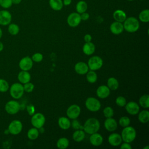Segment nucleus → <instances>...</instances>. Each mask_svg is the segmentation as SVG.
I'll use <instances>...</instances> for the list:
<instances>
[{
  "mask_svg": "<svg viewBox=\"0 0 149 149\" xmlns=\"http://www.w3.org/2000/svg\"><path fill=\"white\" fill-rule=\"evenodd\" d=\"M22 128L23 125L21 121L19 120H13L9 123L8 130L9 133L13 135H17L22 132Z\"/></svg>",
  "mask_w": 149,
  "mask_h": 149,
  "instance_id": "1a4fd4ad",
  "label": "nucleus"
},
{
  "mask_svg": "<svg viewBox=\"0 0 149 149\" xmlns=\"http://www.w3.org/2000/svg\"><path fill=\"white\" fill-rule=\"evenodd\" d=\"M34 86L33 83L28 82L26 83L25 84H24L23 85V88H24V91L27 92V93H31L33 91V90H34Z\"/></svg>",
  "mask_w": 149,
  "mask_h": 149,
  "instance_id": "a19ab883",
  "label": "nucleus"
},
{
  "mask_svg": "<svg viewBox=\"0 0 149 149\" xmlns=\"http://www.w3.org/2000/svg\"><path fill=\"white\" fill-rule=\"evenodd\" d=\"M87 9V3H86V1H80L77 2L76 5V10L78 13L81 14L83 12H86Z\"/></svg>",
  "mask_w": 149,
  "mask_h": 149,
  "instance_id": "a878e982",
  "label": "nucleus"
},
{
  "mask_svg": "<svg viewBox=\"0 0 149 149\" xmlns=\"http://www.w3.org/2000/svg\"><path fill=\"white\" fill-rule=\"evenodd\" d=\"M9 88L8 82L3 79H0V92L5 93Z\"/></svg>",
  "mask_w": 149,
  "mask_h": 149,
  "instance_id": "c9c22d12",
  "label": "nucleus"
},
{
  "mask_svg": "<svg viewBox=\"0 0 149 149\" xmlns=\"http://www.w3.org/2000/svg\"><path fill=\"white\" fill-rule=\"evenodd\" d=\"M125 109L128 113L133 115L139 113L140 107L137 103L134 101H130L126 104Z\"/></svg>",
  "mask_w": 149,
  "mask_h": 149,
  "instance_id": "4468645a",
  "label": "nucleus"
},
{
  "mask_svg": "<svg viewBox=\"0 0 149 149\" xmlns=\"http://www.w3.org/2000/svg\"><path fill=\"white\" fill-rule=\"evenodd\" d=\"M80 15V17H81V20H87L89 19V17H90V15L87 12H83Z\"/></svg>",
  "mask_w": 149,
  "mask_h": 149,
  "instance_id": "a18cd8bd",
  "label": "nucleus"
},
{
  "mask_svg": "<svg viewBox=\"0 0 149 149\" xmlns=\"http://www.w3.org/2000/svg\"><path fill=\"white\" fill-rule=\"evenodd\" d=\"M110 31L112 33L118 35L122 33L124 30L122 23L119 22H114L110 25Z\"/></svg>",
  "mask_w": 149,
  "mask_h": 149,
  "instance_id": "a211bd4d",
  "label": "nucleus"
},
{
  "mask_svg": "<svg viewBox=\"0 0 149 149\" xmlns=\"http://www.w3.org/2000/svg\"><path fill=\"white\" fill-rule=\"evenodd\" d=\"M108 142L112 146H118L121 144L122 139L121 136L116 133L111 134L108 137Z\"/></svg>",
  "mask_w": 149,
  "mask_h": 149,
  "instance_id": "2eb2a0df",
  "label": "nucleus"
},
{
  "mask_svg": "<svg viewBox=\"0 0 149 149\" xmlns=\"http://www.w3.org/2000/svg\"><path fill=\"white\" fill-rule=\"evenodd\" d=\"M49 5L54 10H61L63 6L62 0H49Z\"/></svg>",
  "mask_w": 149,
  "mask_h": 149,
  "instance_id": "b1692460",
  "label": "nucleus"
},
{
  "mask_svg": "<svg viewBox=\"0 0 149 149\" xmlns=\"http://www.w3.org/2000/svg\"><path fill=\"white\" fill-rule=\"evenodd\" d=\"M74 70L79 74H85L88 71V66L86 63L79 62L74 65Z\"/></svg>",
  "mask_w": 149,
  "mask_h": 149,
  "instance_id": "aec40b11",
  "label": "nucleus"
},
{
  "mask_svg": "<svg viewBox=\"0 0 149 149\" xmlns=\"http://www.w3.org/2000/svg\"><path fill=\"white\" fill-rule=\"evenodd\" d=\"M12 21V15L6 10H0V24L2 26L9 25Z\"/></svg>",
  "mask_w": 149,
  "mask_h": 149,
  "instance_id": "ddd939ff",
  "label": "nucleus"
},
{
  "mask_svg": "<svg viewBox=\"0 0 149 149\" xmlns=\"http://www.w3.org/2000/svg\"><path fill=\"white\" fill-rule=\"evenodd\" d=\"M140 106L144 108L149 107V95L148 94L143 95L139 100Z\"/></svg>",
  "mask_w": 149,
  "mask_h": 149,
  "instance_id": "473e14b6",
  "label": "nucleus"
},
{
  "mask_svg": "<svg viewBox=\"0 0 149 149\" xmlns=\"http://www.w3.org/2000/svg\"><path fill=\"white\" fill-rule=\"evenodd\" d=\"M139 20L143 23L149 22V10L148 9H144L140 12L139 15Z\"/></svg>",
  "mask_w": 149,
  "mask_h": 149,
  "instance_id": "7c9ffc66",
  "label": "nucleus"
},
{
  "mask_svg": "<svg viewBox=\"0 0 149 149\" xmlns=\"http://www.w3.org/2000/svg\"><path fill=\"white\" fill-rule=\"evenodd\" d=\"M62 2H63V5L68 6V5H69L71 4V3H72V0H63Z\"/></svg>",
  "mask_w": 149,
  "mask_h": 149,
  "instance_id": "09e8293b",
  "label": "nucleus"
},
{
  "mask_svg": "<svg viewBox=\"0 0 149 149\" xmlns=\"http://www.w3.org/2000/svg\"><path fill=\"white\" fill-rule=\"evenodd\" d=\"M107 86L110 90H115L119 87V82L116 78L113 77H109L107 80Z\"/></svg>",
  "mask_w": 149,
  "mask_h": 149,
  "instance_id": "cd10ccee",
  "label": "nucleus"
},
{
  "mask_svg": "<svg viewBox=\"0 0 149 149\" xmlns=\"http://www.w3.org/2000/svg\"><path fill=\"white\" fill-rule=\"evenodd\" d=\"M96 94L98 97L104 99L107 98L110 94V89L107 86L102 85L98 87L97 89Z\"/></svg>",
  "mask_w": 149,
  "mask_h": 149,
  "instance_id": "dca6fc26",
  "label": "nucleus"
},
{
  "mask_svg": "<svg viewBox=\"0 0 149 149\" xmlns=\"http://www.w3.org/2000/svg\"><path fill=\"white\" fill-rule=\"evenodd\" d=\"M121 137L123 141L126 143H131L136 139V131L134 127L127 126L125 127L121 133Z\"/></svg>",
  "mask_w": 149,
  "mask_h": 149,
  "instance_id": "7ed1b4c3",
  "label": "nucleus"
},
{
  "mask_svg": "<svg viewBox=\"0 0 149 149\" xmlns=\"http://www.w3.org/2000/svg\"><path fill=\"white\" fill-rule=\"evenodd\" d=\"M81 20L80 15L77 12L71 13L67 18V23L72 27H77L80 23Z\"/></svg>",
  "mask_w": 149,
  "mask_h": 149,
  "instance_id": "9d476101",
  "label": "nucleus"
},
{
  "mask_svg": "<svg viewBox=\"0 0 149 149\" xmlns=\"http://www.w3.org/2000/svg\"><path fill=\"white\" fill-rule=\"evenodd\" d=\"M104 126L106 130L109 132L115 131L118 127V124L116 120L113 118H108L104 122Z\"/></svg>",
  "mask_w": 149,
  "mask_h": 149,
  "instance_id": "f3484780",
  "label": "nucleus"
},
{
  "mask_svg": "<svg viewBox=\"0 0 149 149\" xmlns=\"http://www.w3.org/2000/svg\"><path fill=\"white\" fill-rule=\"evenodd\" d=\"M119 125L125 127L127 126H129L130 123V119L129 117L127 116H122L121 117L119 120Z\"/></svg>",
  "mask_w": 149,
  "mask_h": 149,
  "instance_id": "e433bc0d",
  "label": "nucleus"
},
{
  "mask_svg": "<svg viewBox=\"0 0 149 149\" xmlns=\"http://www.w3.org/2000/svg\"><path fill=\"white\" fill-rule=\"evenodd\" d=\"M39 135V131L38 129L36 127H33L30 129L27 132V137L29 139L34 140L37 139Z\"/></svg>",
  "mask_w": 149,
  "mask_h": 149,
  "instance_id": "2f4dec72",
  "label": "nucleus"
},
{
  "mask_svg": "<svg viewBox=\"0 0 149 149\" xmlns=\"http://www.w3.org/2000/svg\"><path fill=\"white\" fill-rule=\"evenodd\" d=\"M90 142L94 146H100L103 142V137L97 132L93 133L90 137Z\"/></svg>",
  "mask_w": 149,
  "mask_h": 149,
  "instance_id": "6ab92c4d",
  "label": "nucleus"
},
{
  "mask_svg": "<svg viewBox=\"0 0 149 149\" xmlns=\"http://www.w3.org/2000/svg\"><path fill=\"white\" fill-rule=\"evenodd\" d=\"M8 30L10 34L12 36H15L19 33L20 29L17 24L15 23H10L9 24Z\"/></svg>",
  "mask_w": 149,
  "mask_h": 149,
  "instance_id": "f704fd0d",
  "label": "nucleus"
},
{
  "mask_svg": "<svg viewBox=\"0 0 149 149\" xmlns=\"http://www.w3.org/2000/svg\"><path fill=\"white\" fill-rule=\"evenodd\" d=\"M45 122V118L41 113L34 114L31 118V123L36 128L39 129L42 127Z\"/></svg>",
  "mask_w": 149,
  "mask_h": 149,
  "instance_id": "6e6552de",
  "label": "nucleus"
},
{
  "mask_svg": "<svg viewBox=\"0 0 149 149\" xmlns=\"http://www.w3.org/2000/svg\"><path fill=\"white\" fill-rule=\"evenodd\" d=\"M69 144V140L65 137H61L56 142V146L59 149H65Z\"/></svg>",
  "mask_w": 149,
  "mask_h": 149,
  "instance_id": "c756f323",
  "label": "nucleus"
},
{
  "mask_svg": "<svg viewBox=\"0 0 149 149\" xmlns=\"http://www.w3.org/2000/svg\"><path fill=\"white\" fill-rule=\"evenodd\" d=\"M123 28L129 33H134L137 31L140 27V23L137 19L134 17L131 16L126 17L123 22Z\"/></svg>",
  "mask_w": 149,
  "mask_h": 149,
  "instance_id": "f03ea898",
  "label": "nucleus"
},
{
  "mask_svg": "<svg viewBox=\"0 0 149 149\" xmlns=\"http://www.w3.org/2000/svg\"><path fill=\"white\" fill-rule=\"evenodd\" d=\"M43 59V56L41 53H36L33 55L31 57V59L33 61H34L36 62H41Z\"/></svg>",
  "mask_w": 149,
  "mask_h": 149,
  "instance_id": "79ce46f5",
  "label": "nucleus"
},
{
  "mask_svg": "<svg viewBox=\"0 0 149 149\" xmlns=\"http://www.w3.org/2000/svg\"><path fill=\"white\" fill-rule=\"evenodd\" d=\"M85 105L87 109L91 112L98 111L101 108V103L97 98L88 97L85 102Z\"/></svg>",
  "mask_w": 149,
  "mask_h": 149,
  "instance_id": "423d86ee",
  "label": "nucleus"
},
{
  "mask_svg": "<svg viewBox=\"0 0 149 149\" xmlns=\"http://www.w3.org/2000/svg\"><path fill=\"white\" fill-rule=\"evenodd\" d=\"M113 109L110 107H105L103 110V113L105 117L107 118H111L113 115Z\"/></svg>",
  "mask_w": 149,
  "mask_h": 149,
  "instance_id": "4c0bfd02",
  "label": "nucleus"
},
{
  "mask_svg": "<svg viewBox=\"0 0 149 149\" xmlns=\"http://www.w3.org/2000/svg\"><path fill=\"white\" fill-rule=\"evenodd\" d=\"M86 74V79L88 82L90 83H94L96 82L97 80V75L94 70H90L89 72L88 71Z\"/></svg>",
  "mask_w": 149,
  "mask_h": 149,
  "instance_id": "72a5a7b5",
  "label": "nucleus"
},
{
  "mask_svg": "<svg viewBox=\"0 0 149 149\" xmlns=\"http://www.w3.org/2000/svg\"><path fill=\"white\" fill-rule=\"evenodd\" d=\"M9 89L10 96L16 100L21 98L24 92L23 85L20 83H15L12 84Z\"/></svg>",
  "mask_w": 149,
  "mask_h": 149,
  "instance_id": "20e7f679",
  "label": "nucleus"
},
{
  "mask_svg": "<svg viewBox=\"0 0 149 149\" xmlns=\"http://www.w3.org/2000/svg\"><path fill=\"white\" fill-rule=\"evenodd\" d=\"M17 79L20 83L25 84L30 81L31 76L28 71L22 70L17 75Z\"/></svg>",
  "mask_w": 149,
  "mask_h": 149,
  "instance_id": "4be33fe9",
  "label": "nucleus"
},
{
  "mask_svg": "<svg viewBox=\"0 0 149 149\" xmlns=\"http://www.w3.org/2000/svg\"><path fill=\"white\" fill-rule=\"evenodd\" d=\"M140 1H144V0H140Z\"/></svg>",
  "mask_w": 149,
  "mask_h": 149,
  "instance_id": "6e6d98bb",
  "label": "nucleus"
},
{
  "mask_svg": "<svg viewBox=\"0 0 149 149\" xmlns=\"http://www.w3.org/2000/svg\"><path fill=\"white\" fill-rule=\"evenodd\" d=\"M139 120L143 123H146L149 121V112L147 110H143L139 113Z\"/></svg>",
  "mask_w": 149,
  "mask_h": 149,
  "instance_id": "c85d7f7f",
  "label": "nucleus"
},
{
  "mask_svg": "<svg viewBox=\"0 0 149 149\" xmlns=\"http://www.w3.org/2000/svg\"><path fill=\"white\" fill-rule=\"evenodd\" d=\"M120 149H132V146L128 143L125 142V143H123L120 146Z\"/></svg>",
  "mask_w": 149,
  "mask_h": 149,
  "instance_id": "49530a36",
  "label": "nucleus"
},
{
  "mask_svg": "<svg viewBox=\"0 0 149 149\" xmlns=\"http://www.w3.org/2000/svg\"><path fill=\"white\" fill-rule=\"evenodd\" d=\"M113 17L115 21L123 23L127 17L126 13L123 10L121 9H117L113 12Z\"/></svg>",
  "mask_w": 149,
  "mask_h": 149,
  "instance_id": "412c9836",
  "label": "nucleus"
},
{
  "mask_svg": "<svg viewBox=\"0 0 149 149\" xmlns=\"http://www.w3.org/2000/svg\"><path fill=\"white\" fill-rule=\"evenodd\" d=\"M27 111L29 113V115H32L35 111V109H34V107L32 105H29L27 107Z\"/></svg>",
  "mask_w": 149,
  "mask_h": 149,
  "instance_id": "c03bdc74",
  "label": "nucleus"
},
{
  "mask_svg": "<svg viewBox=\"0 0 149 149\" xmlns=\"http://www.w3.org/2000/svg\"><path fill=\"white\" fill-rule=\"evenodd\" d=\"M81 112L80 108L76 104H73L68 107L66 111L67 116L72 119H74L78 118Z\"/></svg>",
  "mask_w": 149,
  "mask_h": 149,
  "instance_id": "9b49d317",
  "label": "nucleus"
},
{
  "mask_svg": "<svg viewBox=\"0 0 149 149\" xmlns=\"http://www.w3.org/2000/svg\"><path fill=\"white\" fill-rule=\"evenodd\" d=\"M100 127V123L98 119L94 118L88 119L84 123L83 129L84 132L89 134L97 132Z\"/></svg>",
  "mask_w": 149,
  "mask_h": 149,
  "instance_id": "f257e3e1",
  "label": "nucleus"
},
{
  "mask_svg": "<svg viewBox=\"0 0 149 149\" xmlns=\"http://www.w3.org/2000/svg\"><path fill=\"white\" fill-rule=\"evenodd\" d=\"M148 148H149V147H148V146H147V147H144V149H146V148H147V149H148Z\"/></svg>",
  "mask_w": 149,
  "mask_h": 149,
  "instance_id": "864d4df0",
  "label": "nucleus"
},
{
  "mask_svg": "<svg viewBox=\"0 0 149 149\" xmlns=\"http://www.w3.org/2000/svg\"><path fill=\"white\" fill-rule=\"evenodd\" d=\"M2 37V30L1 28L0 27V39Z\"/></svg>",
  "mask_w": 149,
  "mask_h": 149,
  "instance_id": "603ef678",
  "label": "nucleus"
},
{
  "mask_svg": "<svg viewBox=\"0 0 149 149\" xmlns=\"http://www.w3.org/2000/svg\"><path fill=\"white\" fill-rule=\"evenodd\" d=\"M103 65V61L98 56H93L88 61L87 65L91 70H97L100 69Z\"/></svg>",
  "mask_w": 149,
  "mask_h": 149,
  "instance_id": "39448f33",
  "label": "nucleus"
},
{
  "mask_svg": "<svg viewBox=\"0 0 149 149\" xmlns=\"http://www.w3.org/2000/svg\"><path fill=\"white\" fill-rule=\"evenodd\" d=\"M115 102L117 105L120 107H125L126 104V100L124 97L122 96H119L116 98L115 100Z\"/></svg>",
  "mask_w": 149,
  "mask_h": 149,
  "instance_id": "58836bf2",
  "label": "nucleus"
},
{
  "mask_svg": "<svg viewBox=\"0 0 149 149\" xmlns=\"http://www.w3.org/2000/svg\"><path fill=\"white\" fill-rule=\"evenodd\" d=\"M12 4V0H0V6L5 9L9 8Z\"/></svg>",
  "mask_w": 149,
  "mask_h": 149,
  "instance_id": "ea45409f",
  "label": "nucleus"
},
{
  "mask_svg": "<svg viewBox=\"0 0 149 149\" xmlns=\"http://www.w3.org/2000/svg\"><path fill=\"white\" fill-rule=\"evenodd\" d=\"M58 125L62 129L67 130L70 127L71 123L68 118L62 116L58 119Z\"/></svg>",
  "mask_w": 149,
  "mask_h": 149,
  "instance_id": "393cba45",
  "label": "nucleus"
},
{
  "mask_svg": "<svg viewBox=\"0 0 149 149\" xmlns=\"http://www.w3.org/2000/svg\"><path fill=\"white\" fill-rule=\"evenodd\" d=\"M127 1H134V0H127Z\"/></svg>",
  "mask_w": 149,
  "mask_h": 149,
  "instance_id": "5fc2aeb1",
  "label": "nucleus"
},
{
  "mask_svg": "<svg viewBox=\"0 0 149 149\" xmlns=\"http://www.w3.org/2000/svg\"><path fill=\"white\" fill-rule=\"evenodd\" d=\"M12 3L15 4V5H17V4H19L21 2L22 0H12Z\"/></svg>",
  "mask_w": 149,
  "mask_h": 149,
  "instance_id": "8fccbe9b",
  "label": "nucleus"
},
{
  "mask_svg": "<svg viewBox=\"0 0 149 149\" xmlns=\"http://www.w3.org/2000/svg\"><path fill=\"white\" fill-rule=\"evenodd\" d=\"M33 60L29 56H25L20 59L19 63V68L22 70L29 71L33 67Z\"/></svg>",
  "mask_w": 149,
  "mask_h": 149,
  "instance_id": "f8f14e48",
  "label": "nucleus"
},
{
  "mask_svg": "<svg viewBox=\"0 0 149 149\" xmlns=\"http://www.w3.org/2000/svg\"><path fill=\"white\" fill-rule=\"evenodd\" d=\"M95 49V47L94 44L91 42H86L83 47V51L84 54L87 55H92L94 52Z\"/></svg>",
  "mask_w": 149,
  "mask_h": 149,
  "instance_id": "5701e85b",
  "label": "nucleus"
},
{
  "mask_svg": "<svg viewBox=\"0 0 149 149\" xmlns=\"http://www.w3.org/2000/svg\"><path fill=\"white\" fill-rule=\"evenodd\" d=\"M3 49V44L1 41H0V52L2 51Z\"/></svg>",
  "mask_w": 149,
  "mask_h": 149,
  "instance_id": "3c124183",
  "label": "nucleus"
},
{
  "mask_svg": "<svg viewBox=\"0 0 149 149\" xmlns=\"http://www.w3.org/2000/svg\"><path fill=\"white\" fill-rule=\"evenodd\" d=\"M72 126L73 127V129H76V130H79V129H83V126H82L80 123L79 122V121L77 120H76V119H74L72 122Z\"/></svg>",
  "mask_w": 149,
  "mask_h": 149,
  "instance_id": "37998d69",
  "label": "nucleus"
},
{
  "mask_svg": "<svg viewBox=\"0 0 149 149\" xmlns=\"http://www.w3.org/2000/svg\"><path fill=\"white\" fill-rule=\"evenodd\" d=\"M84 40L86 42H91V40H92V37L91 36L90 34H87L84 36Z\"/></svg>",
  "mask_w": 149,
  "mask_h": 149,
  "instance_id": "de8ad7c7",
  "label": "nucleus"
},
{
  "mask_svg": "<svg viewBox=\"0 0 149 149\" xmlns=\"http://www.w3.org/2000/svg\"><path fill=\"white\" fill-rule=\"evenodd\" d=\"M73 139L77 142H80L83 140L85 137V133L81 129L76 130L72 136Z\"/></svg>",
  "mask_w": 149,
  "mask_h": 149,
  "instance_id": "bb28decb",
  "label": "nucleus"
},
{
  "mask_svg": "<svg viewBox=\"0 0 149 149\" xmlns=\"http://www.w3.org/2000/svg\"><path fill=\"white\" fill-rule=\"evenodd\" d=\"M20 109V105L19 103L15 100H10L8 101L5 105V111L10 115L17 113Z\"/></svg>",
  "mask_w": 149,
  "mask_h": 149,
  "instance_id": "0eeeda50",
  "label": "nucleus"
}]
</instances>
